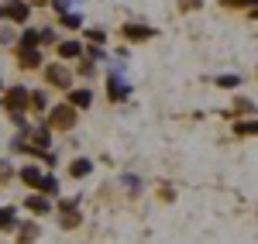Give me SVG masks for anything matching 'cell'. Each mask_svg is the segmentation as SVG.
Instances as JSON below:
<instances>
[{"label": "cell", "instance_id": "1", "mask_svg": "<svg viewBox=\"0 0 258 244\" xmlns=\"http://www.w3.org/2000/svg\"><path fill=\"white\" fill-rule=\"evenodd\" d=\"M76 124V110L69 103H55L48 107V131H69Z\"/></svg>", "mask_w": 258, "mask_h": 244}, {"label": "cell", "instance_id": "2", "mask_svg": "<svg viewBox=\"0 0 258 244\" xmlns=\"http://www.w3.org/2000/svg\"><path fill=\"white\" fill-rule=\"evenodd\" d=\"M45 79L52 83V86H59V90H73V72H69L62 62H52V65H45Z\"/></svg>", "mask_w": 258, "mask_h": 244}, {"label": "cell", "instance_id": "3", "mask_svg": "<svg viewBox=\"0 0 258 244\" xmlns=\"http://www.w3.org/2000/svg\"><path fill=\"white\" fill-rule=\"evenodd\" d=\"M28 93H31L28 86H11V90H4L0 103H4L11 114H14V110H24V107H28Z\"/></svg>", "mask_w": 258, "mask_h": 244}, {"label": "cell", "instance_id": "4", "mask_svg": "<svg viewBox=\"0 0 258 244\" xmlns=\"http://www.w3.org/2000/svg\"><path fill=\"white\" fill-rule=\"evenodd\" d=\"M4 18L14 21V24H28V18H31V4H28V0H7V4H4Z\"/></svg>", "mask_w": 258, "mask_h": 244}, {"label": "cell", "instance_id": "5", "mask_svg": "<svg viewBox=\"0 0 258 244\" xmlns=\"http://www.w3.org/2000/svg\"><path fill=\"white\" fill-rule=\"evenodd\" d=\"M107 97L114 103H124L131 97V83L124 79V76H107Z\"/></svg>", "mask_w": 258, "mask_h": 244}, {"label": "cell", "instance_id": "6", "mask_svg": "<svg viewBox=\"0 0 258 244\" xmlns=\"http://www.w3.org/2000/svg\"><path fill=\"white\" fill-rule=\"evenodd\" d=\"M83 48H86V45H83L80 38L62 41V45H59V59H62V62H80V59H83Z\"/></svg>", "mask_w": 258, "mask_h": 244}, {"label": "cell", "instance_id": "7", "mask_svg": "<svg viewBox=\"0 0 258 244\" xmlns=\"http://www.w3.org/2000/svg\"><path fill=\"white\" fill-rule=\"evenodd\" d=\"M124 38L127 41H148V38H155V28H145V24H124Z\"/></svg>", "mask_w": 258, "mask_h": 244}, {"label": "cell", "instance_id": "8", "mask_svg": "<svg viewBox=\"0 0 258 244\" xmlns=\"http://www.w3.org/2000/svg\"><path fill=\"white\" fill-rule=\"evenodd\" d=\"M90 103H93V90H86V86L83 90H69V107L73 110H86Z\"/></svg>", "mask_w": 258, "mask_h": 244}, {"label": "cell", "instance_id": "9", "mask_svg": "<svg viewBox=\"0 0 258 244\" xmlns=\"http://www.w3.org/2000/svg\"><path fill=\"white\" fill-rule=\"evenodd\" d=\"M18 65L21 69H38L41 65V52L38 48H18Z\"/></svg>", "mask_w": 258, "mask_h": 244}, {"label": "cell", "instance_id": "10", "mask_svg": "<svg viewBox=\"0 0 258 244\" xmlns=\"http://www.w3.org/2000/svg\"><path fill=\"white\" fill-rule=\"evenodd\" d=\"M28 134H31V148H48V144H52V131H48V124H41V127H31V131H28Z\"/></svg>", "mask_w": 258, "mask_h": 244}, {"label": "cell", "instance_id": "11", "mask_svg": "<svg viewBox=\"0 0 258 244\" xmlns=\"http://www.w3.org/2000/svg\"><path fill=\"white\" fill-rule=\"evenodd\" d=\"M69 172H73V179H86V176L93 172V162L80 155V158H73V165H69Z\"/></svg>", "mask_w": 258, "mask_h": 244}, {"label": "cell", "instance_id": "12", "mask_svg": "<svg viewBox=\"0 0 258 244\" xmlns=\"http://www.w3.org/2000/svg\"><path fill=\"white\" fill-rule=\"evenodd\" d=\"M21 183H28V186H35V189H38V183H41V169L38 165H21Z\"/></svg>", "mask_w": 258, "mask_h": 244}, {"label": "cell", "instance_id": "13", "mask_svg": "<svg viewBox=\"0 0 258 244\" xmlns=\"http://www.w3.org/2000/svg\"><path fill=\"white\" fill-rule=\"evenodd\" d=\"M28 103H31V110L45 114V110H48V93H45V90H31V93H28Z\"/></svg>", "mask_w": 258, "mask_h": 244}, {"label": "cell", "instance_id": "14", "mask_svg": "<svg viewBox=\"0 0 258 244\" xmlns=\"http://www.w3.org/2000/svg\"><path fill=\"white\" fill-rule=\"evenodd\" d=\"M24 210H31V213H52V203L41 200V196H24Z\"/></svg>", "mask_w": 258, "mask_h": 244}, {"label": "cell", "instance_id": "15", "mask_svg": "<svg viewBox=\"0 0 258 244\" xmlns=\"http://www.w3.org/2000/svg\"><path fill=\"white\" fill-rule=\"evenodd\" d=\"M38 193H41V196H52V200H55V196H59V179H55V176H41Z\"/></svg>", "mask_w": 258, "mask_h": 244}, {"label": "cell", "instance_id": "16", "mask_svg": "<svg viewBox=\"0 0 258 244\" xmlns=\"http://www.w3.org/2000/svg\"><path fill=\"white\" fill-rule=\"evenodd\" d=\"M18 48H38V31L24 24V31H21V38H18Z\"/></svg>", "mask_w": 258, "mask_h": 244}, {"label": "cell", "instance_id": "17", "mask_svg": "<svg viewBox=\"0 0 258 244\" xmlns=\"http://www.w3.org/2000/svg\"><path fill=\"white\" fill-rule=\"evenodd\" d=\"M83 59H93V62H110V52H107L103 45H90V48H83Z\"/></svg>", "mask_w": 258, "mask_h": 244}, {"label": "cell", "instance_id": "18", "mask_svg": "<svg viewBox=\"0 0 258 244\" xmlns=\"http://www.w3.org/2000/svg\"><path fill=\"white\" fill-rule=\"evenodd\" d=\"M59 18H62V28H69V31H83V14L66 11V14H59Z\"/></svg>", "mask_w": 258, "mask_h": 244}, {"label": "cell", "instance_id": "19", "mask_svg": "<svg viewBox=\"0 0 258 244\" xmlns=\"http://www.w3.org/2000/svg\"><path fill=\"white\" fill-rule=\"evenodd\" d=\"M31 241H38V224L18 227V244H31Z\"/></svg>", "mask_w": 258, "mask_h": 244}, {"label": "cell", "instance_id": "20", "mask_svg": "<svg viewBox=\"0 0 258 244\" xmlns=\"http://www.w3.org/2000/svg\"><path fill=\"white\" fill-rule=\"evenodd\" d=\"M11 227H18L14 206H0V230H11Z\"/></svg>", "mask_w": 258, "mask_h": 244}, {"label": "cell", "instance_id": "21", "mask_svg": "<svg viewBox=\"0 0 258 244\" xmlns=\"http://www.w3.org/2000/svg\"><path fill=\"white\" fill-rule=\"evenodd\" d=\"M214 83H217L220 90H234V86H241V76L238 72H224V76H217Z\"/></svg>", "mask_w": 258, "mask_h": 244}, {"label": "cell", "instance_id": "22", "mask_svg": "<svg viewBox=\"0 0 258 244\" xmlns=\"http://www.w3.org/2000/svg\"><path fill=\"white\" fill-rule=\"evenodd\" d=\"M234 134H238V138H251V134H255V117H248V121L234 124Z\"/></svg>", "mask_w": 258, "mask_h": 244}, {"label": "cell", "instance_id": "23", "mask_svg": "<svg viewBox=\"0 0 258 244\" xmlns=\"http://www.w3.org/2000/svg\"><path fill=\"white\" fill-rule=\"evenodd\" d=\"M120 186H127V193H138L141 179H138V176H131V172H124V176H120Z\"/></svg>", "mask_w": 258, "mask_h": 244}, {"label": "cell", "instance_id": "24", "mask_svg": "<svg viewBox=\"0 0 258 244\" xmlns=\"http://www.w3.org/2000/svg\"><path fill=\"white\" fill-rule=\"evenodd\" d=\"M62 227H66V230H73V227L80 224V213H76V210H69V213H62V220H59Z\"/></svg>", "mask_w": 258, "mask_h": 244}, {"label": "cell", "instance_id": "25", "mask_svg": "<svg viewBox=\"0 0 258 244\" xmlns=\"http://www.w3.org/2000/svg\"><path fill=\"white\" fill-rule=\"evenodd\" d=\"M86 38L93 41V45H103V41H107V31H100V28H86Z\"/></svg>", "mask_w": 258, "mask_h": 244}, {"label": "cell", "instance_id": "26", "mask_svg": "<svg viewBox=\"0 0 258 244\" xmlns=\"http://www.w3.org/2000/svg\"><path fill=\"white\" fill-rule=\"evenodd\" d=\"M55 41V28H41L38 31V45H52Z\"/></svg>", "mask_w": 258, "mask_h": 244}, {"label": "cell", "instance_id": "27", "mask_svg": "<svg viewBox=\"0 0 258 244\" xmlns=\"http://www.w3.org/2000/svg\"><path fill=\"white\" fill-rule=\"evenodd\" d=\"M48 4H52V7H55L59 14H66V11H69L73 4H80V0H48Z\"/></svg>", "mask_w": 258, "mask_h": 244}, {"label": "cell", "instance_id": "28", "mask_svg": "<svg viewBox=\"0 0 258 244\" xmlns=\"http://www.w3.org/2000/svg\"><path fill=\"white\" fill-rule=\"evenodd\" d=\"M234 107H238L241 114H248V117L255 114V100H238V103H234Z\"/></svg>", "mask_w": 258, "mask_h": 244}, {"label": "cell", "instance_id": "29", "mask_svg": "<svg viewBox=\"0 0 258 244\" xmlns=\"http://www.w3.org/2000/svg\"><path fill=\"white\" fill-rule=\"evenodd\" d=\"M182 4V11H197V7H203V0H179Z\"/></svg>", "mask_w": 258, "mask_h": 244}, {"label": "cell", "instance_id": "30", "mask_svg": "<svg viewBox=\"0 0 258 244\" xmlns=\"http://www.w3.org/2000/svg\"><path fill=\"white\" fill-rule=\"evenodd\" d=\"M7 176H11V165H7L4 158H0V179H7Z\"/></svg>", "mask_w": 258, "mask_h": 244}, {"label": "cell", "instance_id": "31", "mask_svg": "<svg viewBox=\"0 0 258 244\" xmlns=\"http://www.w3.org/2000/svg\"><path fill=\"white\" fill-rule=\"evenodd\" d=\"M0 41H4V45H11V41H14V35H11V31L4 28V31H0Z\"/></svg>", "mask_w": 258, "mask_h": 244}, {"label": "cell", "instance_id": "32", "mask_svg": "<svg viewBox=\"0 0 258 244\" xmlns=\"http://www.w3.org/2000/svg\"><path fill=\"white\" fill-rule=\"evenodd\" d=\"M0 21H4V7H0Z\"/></svg>", "mask_w": 258, "mask_h": 244}, {"label": "cell", "instance_id": "33", "mask_svg": "<svg viewBox=\"0 0 258 244\" xmlns=\"http://www.w3.org/2000/svg\"><path fill=\"white\" fill-rule=\"evenodd\" d=\"M35 4H48V0H35Z\"/></svg>", "mask_w": 258, "mask_h": 244}, {"label": "cell", "instance_id": "34", "mask_svg": "<svg viewBox=\"0 0 258 244\" xmlns=\"http://www.w3.org/2000/svg\"><path fill=\"white\" fill-rule=\"evenodd\" d=\"M0 93H4V83H0Z\"/></svg>", "mask_w": 258, "mask_h": 244}, {"label": "cell", "instance_id": "35", "mask_svg": "<svg viewBox=\"0 0 258 244\" xmlns=\"http://www.w3.org/2000/svg\"><path fill=\"white\" fill-rule=\"evenodd\" d=\"M0 107H4V103H0Z\"/></svg>", "mask_w": 258, "mask_h": 244}]
</instances>
